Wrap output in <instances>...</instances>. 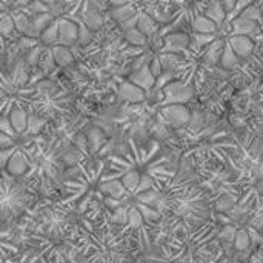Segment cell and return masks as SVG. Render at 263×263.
<instances>
[{
  "label": "cell",
  "instance_id": "6da1fadb",
  "mask_svg": "<svg viewBox=\"0 0 263 263\" xmlns=\"http://www.w3.org/2000/svg\"><path fill=\"white\" fill-rule=\"evenodd\" d=\"M111 210L96 219L79 217L76 243L86 263H134L139 259L137 248L126 225L111 220Z\"/></svg>",
  "mask_w": 263,
  "mask_h": 263
},
{
  "label": "cell",
  "instance_id": "7a4b0ae2",
  "mask_svg": "<svg viewBox=\"0 0 263 263\" xmlns=\"http://www.w3.org/2000/svg\"><path fill=\"white\" fill-rule=\"evenodd\" d=\"M129 171L153 177L157 186L162 188L174 179L177 168H171V157L157 139H149L143 146L129 139L123 153L108 156V166L102 176V182L119 180Z\"/></svg>",
  "mask_w": 263,
  "mask_h": 263
},
{
  "label": "cell",
  "instance_id": "3957f363",
  "mask_svg": "<svg viewBox=\"0 0 263 263\" xmlns=\"http://www.w3.org/2000/svg\"><path fill=\"white\" fill-rule=\"evenodd\" d=\"M79 211L72 206L62 203L60 199L52 200L45 197L35 202L26 214L15 222L20 231L45 236L54 242H63L77 227Z\"/></svg>",
  "mask_w": 263,
  "mask_h": 263
},
{
  "label": "cell",
  "instance_id": "277c9868",
  "mask_svg": "<svg viewBox=\"0 0 263 263\" xmlns=\"http://www.w3.org/2000/svg\"><path fill=\"white\" fill-rule=\"evenodd\" d=\"M214 205L205 188L196 180L188 193L162 216L160 223L168 237L190 236L214 219Z\"/></svg>",
  "mask_w": 263,
  "mask_h": 263
},
{
  "label": "cell",
  "instance_id": "5b68a950",
  "mask_svg": "<svg viewBox=\"0 0 263 263\" xmlns=\"http://www.w3.org/2000/svg\"><path fill=\"white\" fill-rule=\"evenodd\" d=\"M79 165L80 173L63 182L59 190V199L62 203L76 208L79 214H83L92 199H105L100 191V182L108 166V157H88Z\"/></svg>",
  "mask_w": 263,
  "mask_h": 263
},
{
  "label": "cell",
  "instance_id": "8992f818",
  "mask_svg": "<svg viewBox=\"0 0 263 263\" xmlns=\"http://www.w3.org/2000/svg\"><path fill=\"white\" fill-rule=\"evenodd\" d=\"M37 199V193L20 177L11 176L2 170L0 180V220L3 223H14L29 211Z\"/></svg>",
  "mask_w": 263,
  "mask_h": 263
},
{
  "label": "cell",
  "instance_id": "52a82bcc",
  "mask_svg": "<svg viewBox=\"0 0 263 263\" xmlns=\"http://www.w3.org/2000/svg\"><path fill=\"white\" fill-rule=\"evenodd\" d=\"M35 94H37V85H18L15 83L9 72L2 74V85H0V109L2 117H8L12 109L23 108L28 112L34 111L35 103Z\"/></svg>",
  "mask_w": 263,
  "mask_h": 263
},
{
  "label": "cell",
  "instance_id": "ba28073f",
  "mask_svg": "<svg viewBox=\"0 0 263 263\" xmlns=\"http://www.w3.org/2000/svg\"><path fill=\"white\" fill-rule=\"evenodd\" d=\"M139 259L145 263H196L188 236H173L160 245H153Z\"/></svg>",
  "mask_w": 263,
  "mask_h": 263
},
{
  "label": "cell",
  "instance_id": "9c48e42d",
  "mask_svg": "<svg viewBox=\"0 0 263 263\" xmlns=\"http://www.w3.org/2000/svg\"><path fill=\"white\" fill-rule=\"evenodd\" d=\"M69 111V97L54 82H39L34 111L43 119H57Z\"/></svg>",
  "mask_w": 263,
  "mask_h": 263
},
{
  "label": "cell",
  "instance_id": "30bf717a",
  "mask_svg": "<svg viewBox=\"0 0 263 263\" xmlns=\"http://www.w3.org/2000/svg\"><path fill=\"white\" fill-rule=\"evenodd\" d=\"M211 3L213 0H176L171 20L159 31V35L165 37L170 32L179 31L182 26H191L199 15L206 12Z\"/></svg>",
  "mask_w": 263,
  "mask_h": 263
},
{
  "label": "cell",
  "instance_id": "8fae6325",
  "mask_svg": "<svg viewBox=\"0 0 263 263\" xmlns=\"http://www.w3.org/2000/svg\"><path fill=\"white\" fill-rule=\"evenodd\" d=\"M162 94L163 99L159 103L160 108L166 105H186L194 97V86L177 79V80H171L162 89Z\"/></svg>",
  "mask_w": 263,
  "mask_h": 263
},
{
  "label": "cell",
  "instance_id": "7c38bea8",
  "mask_svg": "<svg viewBox=\"0 0 263 263\" xmlns=\"http://www.w3.org/2000/svg\"><path fill=\"white\" fill-rule=\"evenodd\" d=\"M159 117L165 120L171 128L180 131L191 123L193 114L186 108V105H166L160 108Z\"/></svg>",
  "mask_w": 263,
  "mask_h": 263
},
{
  "label": "cell",
  "instance_id": "4fadbf2b",
  "mask_svg": "<svg viewBox=\"0 0 263 263\" xmlns=\"http://www.w3.org/2000/svg\"><path fill=\"white\" fill-rule=\"evenodd\" d=\"M103 5H105V0H65L66 14L63 17H68V18L80 17L83 20L86 15L92 12H100Z\"/></svg>",
  "mask_w": 263,
  "mask_h": 263
},
{
  "label": "cell",
  "instance_id": "5bb4252c",
  "mask_svg": "<svg viewBox=\"0 0 263 263\" xmlns=\"http://www.w3.org/2000/svg\"><path fill=\"white\" fill-rule=\"evenodd\" d=\"M191 46V35L182 31L170 32L163 37L160 54H186Z\"/></svg>",
  "mask_w": 263,
  "mask_h": 263
},
{
  "label": "cell",
  "instance_id": "9a60e30c",
  "mask_svg": "<svg viewBox=\"0 0 263 263\" xmlns=\"http://www.w3.org/2000/svg\"><path fill=\"white\" fill-rule=\"evenodd\" d=\"M79 35H80L79 23L68 17H60V35H59V40L55 45L69 46L79 40Z\"/></svg>",
  "mask_w": 263,
  "mask_h": 263
},
{
  "label": "cell",
  "instance_id": "2e32d148",
  "mask_svg": "<svg viewBox=\"0 0 263 263\" xmlns=\"http://www.w3.org/2000/svg\"><path fill=\"white\" fill-rule=\"evenodd\" d=\"M128 80H129V82H133L134 85L140 86L143 91L149 92V91H153V89H154L157 77L153 74L149 63H143L140 68H137V69L129 76V79H128Z\"/></svg>",
  "mask_w": 263,
  "mask_h": 263
},
{
  "label": "cell",
  "instance_id": "e0dca14e",
  "mask_svg": "<svg viewBox=\"0 0 263 263\" xmlns=\"http://www.w3.org/2000/svg\"><path fill=\"white\" fill-rule=\"evenodd\" d=\"M5 170L11 176H14V177H23L28 173V170H29V160H28L26 154L23 153V149L18 148L11 156V159L8 160V165H6Z\"/></svg>",
  "mask_w": 263,
  "mask_h": 263
},
{
  "label": "cell",
  "instance_id": "ac0fdd59",
  "mask_svg": "<svg viewBox=\"0 0 263 263\" xmlns=\"http://www.w3.org/2000/svg\"><path fill=\"white\" fill-rule=\"evenodd\" d=\"M228 43L234 52L242 59H248L254 52V40L250 35H228Z\"/></svg>",
  "mask_w": 263,
  "mask_h": 263
},
{
  "label": "cell",
  "instance_id": "d6986e66",
  "mask_svg": "<svg viewBox=\"0 0 263 263\" xmlns=\"http://www.w3.org/2000/svg\"><path fill=\"white\" fill-rule=\"evenodd\" d=\"M146 91H143L140 86L134 85L133 82H122L119 86V96L120 99H123L125 102L129 103H140L146 99Z\"/></svg>",
  "mask_w": 263,
  "mask_h": 263
},
{
  "label": "cell",
  "instance_id": "ffe728a7",
  "mask_svg": "<svg viewBox=\"0 0 263 263\" xmlns=\"http://www.w3.org/2000/svg\"><path fill=\"white\" fill-rule=\"evenodd\" d=\"M230 23H231L230 35H250V34H253L259 28V22L257 20H253V18H248V17H242V15L233 18Z\"/></svg>",
  "mask_w": 263,
  "mask_h": 263
},
{
  "label": "cell",
  "instance_id": "44dd1931",
  "mask_svg": "<svg viewBox=\"0 0 263 263\" xmlns=\"http://www.w3.org/2000/svg\"><path fill=\"white\" fill-rule=\"evenodd\" d=\"M12 128L17 131V134L20 136H25L26 129H28V123H29V114L26 109L23 108H15L11 111V114L8 116Z\"/></svg>",
  "mask_w": 263,
  "mask_h": 263
},
{
  "label": "cell",
  "instance_id": "7402d4cb",
  "mask_svg": "<svg viewBox=\"0 0 263 263\" xmlns=\"http://www.w3.org/2000/svg\"><path fill=\"white\" fill-rule=\"evenodd\" d=\"M225 45H227V40L216 39L214 42H211L210 45L205 46V60L208 65L213 66L216 63H220L222 54L225 51Z\"/></svg>",
  "mask_w": 263,
  "mask_h": 263
},
{
  "label": "cell",
  "instance_id": "603a6c76",
  "mask_svg": "<svg viewBox=\"0 0 263 263\" xmlns=\"http://www.w3.org/2000/svg\"><path fill=\"white\" fill-rule=\"evenodd\" d=\"M88 143H89L91 157H97V153H100L102 146H105L108 143V139L100 128H92L88 133Z\"/></svg>",
  "mask_w": 263,
  "mask_h": 263
},
{
  "label": "cell",
  "instance_id": "cb8c5ba5",
  "mask_svg": "<svg viewBox=\"0 0 263 263\" xmlns=\"http://www.w3.org/2000/svg\"><path fill=\"white\" fill-rule=\"evenodd\" d=\"M100 191L103 196L114 197V199H123L128 196L126 188L123 186L122 180H109V182H102L100 183Z\"/></svg>",
  "mask_w": 263,
  "mask_h": 263
},
{
  "label": "cell",
  "instance_id": "d4e9b609",
  "mask_svg": "<svg viewBox=\"0 0 263 263\" xmlns=\"http://www.w3.org/2000/svg\"><path fill=\"white\" fill-rule=\"evenodd\" d=\"M205 15L210 17L219 28H222V26L227 23V18H228V12H227V9L223 8V5H222L220 0H213V3L208 6Z\"/></svg>",
  "mask_w": 263,
  "mask_h": 263
},
{
  "label": "cell",
  "instance_id": "484cf974",
  "mask_svg": "<svg viewBox=\"0 0 263 263\" xmlns=\"http://www.w3.org/2000/svg\"><path fill=\"white\" fill-rule=\"evenodd\" d=\"M191 28H193V31L197 32V34H217V32H219V26H217L210 17H206L205 14L199 15V17L193 22Z\"/></svg>",
  "mask_w": 263,
  "mask_h": 263
},
{
  "label": "cell",
  "instance_id": "4316f807",
  "mask_svg": "<svg viewBox=\"0 0 263 263\" xmlns=\"http://www.w3.org/2000/svg\"><path fill=\"white\" fill-rule=\"evenodd\" d=\"M251 243H253V240H251V234H250L248 228L245 225L239 227L236 237H234V245H233L234 251L236 253H245L251 248Z\"/></svg>",
  "mask_w": 263,
  "mask_h": 263
},
{
  "label": "cell",
  "instance_id": "83f0119b",
  "mask_svg": "<svg viewBox=\"0 0 263 263\" xmlns=\"http://www.w3.org/2000/svg\"><path fill=\"white\" fill-rule=\"evenodd\" d=\"M60 35V17L54 18L51 25L40 34V40L43 45H55Z\"/></svg>",
  "mask_w": 263,
  "mask_h": 263
},
{
  "label": "cell",
  "instance_id": "f1b7e54d",
  "mask_svg": "<svg viewBox=\"0 0 263 263\" xmlns=\"http://www.w3.org/2000/svg\"><path fill=\"white\" fill-rule=\"evenodd\" d=\"M240 63V57L234 52V49L231 48V45L228 43L227 40V45H225V51L222 54V59H220V65L223 69H234L236 66H239Z\"/></svg>",
  "mask_w": 263,
  "mask_h": 263
},
{
  "label": "cell",
  "instance_id": "f546056e",
  "mask_svg": "<svg viewBox=\"0 0 263 263\" xmlns=\"http://www.w3.org/2000/svg\"><path fill=\"white\" fill-rule=\"evenodd\" d=\"M52 49V55H54V60L59 66L65 68L68 66L71 62H74V57L71 54V51L68 49V46H63V45H55Z\"/></svg>",
  "mask_w": 263,
  "mask_h": 263
},
{
  "label": "cell",
  "instance_id": "4dcf8cb0",
  "mask_svg": "<svg viewBox=\"0 0 263 263\" xmlns=\"http://www.w3.org/2000/svg\"><path fill=\"white\" fill-rule=\"evenodd\" d=\"M120 180H122L123 186L126 188L128 194H134V193L137 191V188L140 186L142 176H140L139 173H136V171H129V173L123 174Z\"/></svg>",
  "mask_w": 263,
  "mask_h": 263
},
{
  "label": "cell",
  "instance_id": "1f68e13d",
  "mask_svg": "<svg viewBox=\"0 0 263 263\" xmlns=\"http://www.w3.org/2000/svg\"><path fill=\"white\" fill-rule=\"evenodd\" d=\"M157 20L153 17V15H143L140 20H139V23H137V28L146 35V37H151V35H154L156 34V31H157Z\"/></svg>",
  "mask_w": 263,
  "mask_h": 263
},
{
  "label": "cell",
  "instance_id": "d6a6232c",
  "mask_svg": "<svg viewBox=\"0 0 263 263\" xmlns=\"http://www.w3.org/2000/svg\"><path fill=\"white\" fill-rule=\"evenodd\" d=\"M123 32H125L126 40H128L129 43L136 45V46H143V45H146V42H148V37H146L137 26H136V28H129V29H125Z\"/></svg>",
  "mask_w": 263,
  "mask_h": 263
},
{
  "label": "cell",
  "instance_id": "836d02e7",
  "mask_svg": "<svg viewBox=\"0 0 263 263\" xmlns=\"http://www.w3.org/2000/svg\"><path fill=\"white\" fill-rule=\"evenodd\" d=\"M9 14H11V17L14 18L15 29H17L18 32H26V31H28V28H29V25H31V23H29L28 15H26L23 11H20V8H17V9L11 11Z\"/></svg>",
  "mask_w": 263,
  "mask_h": 263
},
{
  "label": "cell",
  "instance_id": "e575fe53",
  "mask_svg": "<svg viewBox=\"0 0 263 263\" xmlns=\"http://www.w3.org/2000/svg\"><path fill=\"white\" fill-rule=\"evenodd\" d=\"M45 125H46V119H43V117H40L37 114H31L28 129H26L25 136H39V133L43 129Z\"/></svg>",
  "mask_w": 263,
  "mask_h": 263
},
{
  "label": "cell",
  "instance_id": "d590c367",
  "mask_svg": "<svg viewBox=\"0 0 263 263\" xmlns=\"http://www.w3.org/2000/svg\"><path fill=\"white\" fill-rule=\"evenodd\" d=\"M52 20H54V15H52L51 12H42V14L34 15V18H32V26L35 28L37 32L42 34V32L51 25Z\"/></svg>",
  "mask_w": 263,
  "mask_h": 263
},
{
  "label": "cell",
  "instance_id": "8d00e7d4",
  "mask_svg": "<svg viewBox=\"0 0 263 263\" xmlns=\"http://www.w3.org/2000/svg\"><path fill=\"white\" fill-rule=\"evenodd\" d=\"M15 29V23H14V18L11 17L9 12L3 11L2 14V20H0V32L3 37H8L12 31Z\"/></svg>",
  "mask_w": 263,
  "mask_h": 263
},
{
  "label": "cell",
  "instance_id": "74e56055",
  "mask_svg": "<svg viewBox=\"0 0 263 263\" xmlns=\"http://www.w3.org/2000/svg\"><path fill=\"white\" fill-rule=\"evenodd\" d=\"M45 51H46V48L42 46V45H37V46L31 48L29 52L26 54V62H28V65H31V66L37 65V63L40 62V59H42V55H43Z\"/></svg>",
  "mask_w": 263,
  "mask_h": 263
},
{
  "label": "cell",
  "instance_id": "f35d334b",
  "mask_svg": "<svg viewBox=\"0 0 263 263\" xmlns=\"http://www.w3.org/2000/svg\"><path fill=\"white\" fill-rule=\"evenodd\" d=\"M25 9H26L29 14H34V15L42 14V12H51V11H49V5L45 3L43 0H32Z\"/></svg>",
  "mask_w": 263,
  "mask_h": 263
},
{
  "label": "cell",
  "instance_id": "ab89813d",
  "mask_svg": "<svg viewBox=\"0 0 263 263\" xmlns=\"http://www.w3.org/2000/svg\"><path fill=\"white\" fill-rule=\"evenodd\" d=\"M193 39L196 43V49H193V51H197L200 46H206L211 42H214L217 39V34H197V32H194Z\"/></svg>",
  "mask_w": 263,
  "mask_h": 263
},
{
  "label": "cell",
  "instance_id": "60d3db41",
  "mask_svg": "<svg viewBox=\"0 0 263 263\" xmlns=\"http://www.w3.org/2000/svg\"><path fill=\"white\" fill-rule=\"evenodd\" d=\"M173 77H174V74L171 72V71H166V72H162L159 77H157V80H156V86H154V91H162L171 80H173Z\"/></svg>",
  "mask_w": 263,
  "mask_h": 263
},
{
  "label": "cell",
  "instance_id": "b9f144b4",
  "mask_svg": "<svg viewBox=\"0 0 263 263\" xmlns=\"http://www.w3.org/2000/svg\"><path fill=\"white\" fill-rule=\"evenodd\" d=\"M39 45V39H35V37H20L18 39V43H17V49H31V48H34V46H37Z\"/></svg>",
  "mask_w": 263,
  "mask_h": 263
},
{
  "label": "cell",
  "instance_id": "7bdbcfd3",
  "mask_svg": "<svg viewBox=\"0 0 263 263\" xmlns=\"http://www.w3.org/2000/svg\"><path fill=\"white\" fill-rule=\"evenodd\" d=\"M149 66H151V71H153V74H154L156 77H159V76L162 74L163 65H162V62H160V59H159V57L153 59V62L149 63Z\"/></svg>",
  "mask_w": 263,
  "mask_h": 263
},
{
  "label": "cell",
  "instance_id": "ee69618b",
  "mask_svg": "<svg viewBox=\"0 0 263 263\" xmlns=\"http://www.w3.org/2000/svg\"><path fill=\"white\" fill-rule=\"evenodd\" d=\"M220 2H222V5H223V8L227 9L228 14H231L234 11V8L237 6V0H220Z\"/></svg>",
  "mask_w": 263,
  "mask_h": 263
},
{
  "label": "cell",
  "instance_id": "f6af8a7d",
  "mask_svg": "<svg viewBox=\"0 0 263 263\" xmlns=\"http://www.w3.org/2000/svg\"><path fill=\"white\" fill-rule=\"evenodd\" d=\"M31 2H32V0H17V2H15V6H17V8H26Z\"/></svg>",
  "mask_w": 263,
  "mask_h": 263
},
{
  "label": "cell",
  "instance_id": "bcb514c9",
  "mask_svg": "<svg viewBox=\"0 0 263 263\" xmlns=\"http://www.w3.org/2000/svg\"><path fill=\"white\" fill-rule=\"evenodd\" d=\"M254 3H256V5H257L260 9H262V12H263V0H254Z\"/></svg>",
  "mask_w": 263,
  "mask_h": 263
},
{
  "label": "cell",
  "instance_id": "7dc6e473",
  "mask_svg": "<svg viewBox=\"0 0 263 263\" xmlns=\"http://www.w3.org/2000/svg\"><path fill=\"white\" fill-rule=\"evenodd\" d=\"M134 263H145V262H143L142 259H137V260H136V262H134Z\"/></svg>",
  "mask_w": 263,
  "mask_h": 263
},
{
  "label": "cell",
  "instance_id": "c3c4849f",
  "mask_svg": "<svg viewBox=\"0 0 263 263\" xmlns=\"http://www.w3.org/2000/svg\"><path fill=\"white\" fill-rule=\"evenodd\" d=\"M15 2H17V0H9V3H11V5H15Z\"/></svg>",
  "mask_w": 263,
  "mask_h": 263
}]
</instances>
